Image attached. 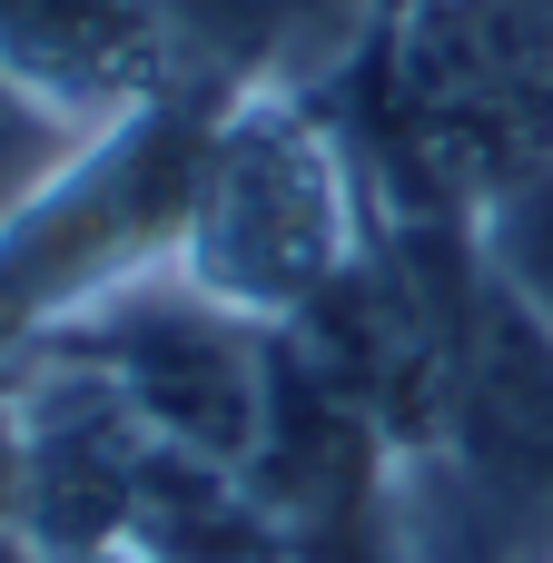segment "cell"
Wrapping results in <instances>:
<instances>
[{
	"mask_svg": "<svg viewBox=\"0 0 553 563\" xmlns=\"http://www.w3.org/2000/svg\"><path fill=\"white\" fill-rule=\"evenodd\" d=\"M475 228H485V267L553 327V158L534 168V178H515Z\"/></svg>",
	"mask_w": 553,
	"mask_h": 563,
	"instance_id": "5b68a950",
	"label": "cell"
},
{
	"mask_svg": "<svg viewBox=\"0 0 553 563\" xmlns=\"http://www.w3.org/2000/svg\"><path fill=\"white\" fill-rule=\"evenodd\" d=\"M396 10H416V0H386V20H396Z\"/></svg>",
	"mask_w": 553,
	"mask_h": 563,
	"instance_id": "30bf717a",
	"label": "cell"
},
{
	"mask_svg": "<svg viewBox=\"0 0 553 563\" xmlns=\"http://www.w3.org/2000/svg\"><path fill=\"white\" fill-rule=\"evenodd\" d=\"M277 20V0H158V49L168 59H208V69H237V49H257Z\"/></svg>",
	"mask_w": 553,
	"mask_h": 563,
	"instance_id": "8992f818",
	"label": "cell"
},
{
	"mask_svg": "<svg viewBox=\"0 0 553 563\" xmlns=\"http://www.w3.org/2000/svg\"><path fill=\"white\" fill-rule=\"evenodd\" d=\"M0 563H49V554H40L30 534H10V525H0Z\"/></svg>",
	"mask_w": 553,
	"mask_h": 563,
	"instance_id": "ba28073f",
	"label": "cell"
},
{
	"mask_svg": "<svg viewBox=\"0 0 553 563\" xmlns=\"http://www.w3.org/2000/svg\"><path fill=\"white\" fill-rule=\"evenodd\" d=\"M356 257L366 247H356V208H346V168L327 129L297 99L228 109L198 148L178 277L237 317H307Z\"/></svg>",
	"mask_w": 553,
	"mask_h": 563,
	"instance_id": "7a4b0ae2",
	"label": "cell"
},
{
	"mask_svg": "<svg viewBox=\"0 0 553 563\" xmlns=\"http://www.w3.org/2000/svg\"><path fill=\"white\" fill-rule=\"evenodd\" d=\"M0 59L69 119L139 109L158 89V0H0Z\"/></svg>",
	"mask_w": 553,
	"mask_h": 563,
	"instance_id": "3957f363",
	"label": "cell"
},
{
	"mask_svg": "<svg viewBox=\"0 0 553 563\" xmlns=\"http://www.w3.org/2000/svg\"><path fill=\"white\" fill-rule=\"evenodd\" d=\"M10 485H20V376L0 366V525H10Z\"/></svg>",
	"mask_w": 553,
	"mask_h": 563,
	"instance_id": "52a82bcc",
	"label": "cell"
},
{
	"mask_svg": "<svg viewBox=\"0 0 553 563\" xmlns=\"http://www.w3.org/2000/svg\"><path fill=\"white\" fill-rule=\"evenodd\" d=\"M79 129H89V119H69L59 99H40V89L0 59V228L79 158Z\"/></svg>",
	"mask_w": 553,
	"mask_h": 563,
	"instance_id": "277c9868",
	"label": "cell"
},
{
	"mask_svg": "<svg viewBox=\"0 0 553 563\" xmlns=\"http://www.w3.org/2000/svg\"><path fill=\"white\" fill-rule=\"evenodd\" d=\"M376 129L416 198L495 208L553 158V0H416L386 30Z\"/></svg>",
	"mask_w": 553,
	"mask_h": 563,
	"instance_id": "6da1fadb",
	"label": "cell"
},
{
	"mask_svg": "<svg viewBox=\"0 0 553 563\" xmlns=\"http://www.w3.org/2000/svg\"><path fill=\"white\" fill-rule=\"evenodd\" d=\"M49 563H139V554H49Z\"/></svg>",
	"mask_w": 553,
	"mask_h": 563,
	"instance_id": "9c48e42d",
	"label": "cell"
}]
</instances>
